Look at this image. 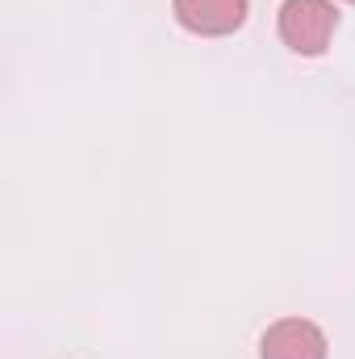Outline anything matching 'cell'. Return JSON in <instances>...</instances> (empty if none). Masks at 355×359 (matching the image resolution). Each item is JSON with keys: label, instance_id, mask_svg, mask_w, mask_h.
<instances>
[{"label": "cell", "instance_id": "obj_4", "mask_svg": "<svg viewBox=\"0 0 355 359\" xmlns=\"http://www.w3.org/2000/svg\"><path fill=\"white\" fill-rule=\"evenodd\" d=\"M351 4H355V0H351Z\"/></svg>", "mask_w": 355, "mask_h": 359}, {"label": "cell", "instance_id": "obj_3", "mask_svg": "<svg viewBox=\"0 0 355 359\" xmlns=\"http://www.w3.org/2000/svg\"><path fill=\"white\" fill-rule=\"evenodd\" d=\"M172 13L184 29L205 34V38H222V34L243 29L247 0H172Z\"/></svg>", "mask_w": 355, "mask_h": 359}, {"label": "cell", "instance_id": "obj_1", "mask_svg": "<svg viewBox=\"0 0 355 359\" xmlns=\"http://www.w3.org/2000/svg\"><path fill=\"white\" fill-rule=\"evenodd\" d=\"M276 25H280V38H284V46L293 55L314 59V55H322L330 46L339 13H335L330 0H284Z\"/></svg>", "mask_w": 355, "mask_h": 359}, {"label": "cell", "instance_id": "obj_2", "mask_svg": "<svg viewBox=\"0 0 355 359\" xmlns=\"http://www.w3.org/2000/svg\"><path fill=\"white\" fill-rule=\"evenodd\" d=\"M264 359H326V334L305 318H280L272 322L260 343Z\"/></svg>", "mask_w": 355, "mask_h": 359}]
</instances>
